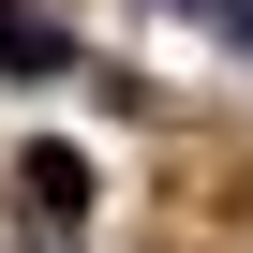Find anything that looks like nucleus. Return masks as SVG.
Listing matches in <instances>:
<instances>
[{
	"label": "nucleus",
	"instance_id": "obj_1",
	"mask_svg": "<svg viewBox=\"0 0 253 253\" xmlns=\"http://www.w3.org/2000/svg\"><path fill=\"white\" fill-rule=\"evenodd\" d=\"M15 179H30V209H45V223H75V209H89V149H30Z\"/></svg>",
	"mask_w": 253,
	"mask_h": 253
},
{
	"label": "nucleus",
	"instance_id": "obj_2",
	"mask_svg": "<svg viewBox=\"0 0 253 253\" xmlns=\"http://www.w3.org/2000/svg\"><path fill=\"white\" fill-rule=\"evenodd\" d=\"M0 60H15V75H60V30H45V0H0Z\"/></svg>",
	"mask_w": 253,
	"mask_h": 253
},
{
	"label": "nucleus",
	"instance_id": "obj_3",
	"mask_svg": "<svg viewBox=\"0 0 253 253\" xmlns=\"http://www.w3.org/2000/svg\"><path fill=\"white\" fill-rule=\"evenodd\" d=\"M194 15H209V30H223V45H253V0H194Z\"/></svg>",
	"mask_w": 253,
	"mask_h": 253
}]
</instances>
